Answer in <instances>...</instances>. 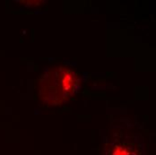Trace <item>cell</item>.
<instances>
[{"mask_svg": "<svg viewBox=\"0 0 156 155\" xmlns=\"http://www.w3.org/2000/svg\"><path fill=\"white\" fill-rule=\"evenodd\" d=\"M77 83L78 76L74 70L64 66L55 67L41 81L40 98L49 106L60 105L74 93Z\"/></svg>", "mask_w": 156, "mask_h": 155, "instance_id": "cell-1", "label": "cell"}]
</instances>
